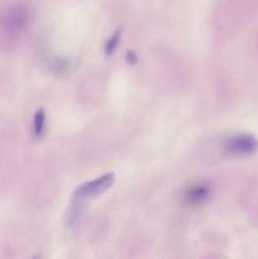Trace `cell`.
Masks as SVG:
<instances>
[{
	"mask_svg": "<svg viewBox=\"0 0 258 259\" xmlns=\"http://www.w3.org/2000/svg\"><path fill=\"white\" fill-rule=\"evenodd\" d=\"M33 131L35 137H42L46 131V114L42 109L37 110L33 120Z\"/></svg>",
	"mask_w": 258,
	"mask_h": 259,
	"instance_id": "cell-5",
	"label": "cell"
},
{
	"mask_svg": "<svg viewBox=\"0 0 258 259\" xmlns=\"http://www.w3.org/2000/svg\"><path fill=\"white\" fill-rule=\"evenodd\" d=\"M120 30H115L114 32V34L111 35V37H109V39L106 40L105 43V53L106 55H111V53L114 52V51L116 50V47H118L119 42H120Z\"/></svg>",
	"mask_w": 258,
	"mask_h": 259,
	"instance_id": "cell-6",
	"label": "cell"
},
{
	"mask_svg": "<svg viewBox=\"0 0 258 259\" xmlns=\"http://www.w3.org/2000/svg\"><path fill=\"white\" fill-rule=\"evenodd\" d=\"M114 181H115V175L105 174L94 181L85 182L80 187H77L73 194L72 204H71L70 211H68V222L75 223L81 217V211L85 206L86 200L105 192L106 190L113 186Z\"/></svg>",
	"mask_w": 258,
	"mask_h": 259,
	"instance_id": "cell-2",
	"label": "cell"
},
{
	"mask_svg": "<svg viewBox=\"0 0 258 259\" xmlns=\"http://www.w3.org/2000/svg\"><path fill=\"white\" fill-rule=\"evenodd\" d=\"M30 20V10L25 4H15L0 14V39L12 43L27 29Z\"/></svg>",
	"mask_w": 258,
	"mask_h": 259,
	"instance_id": "cell-1",
	"label": "cell"
},
{
	"mask_svg": "<svg viewBox=\"0 0 258 259\" xmlns=\"http://www.w3.org/2000/svg\"><path fill=\"white\" fill-rule=\"evenodd\" d=\"M210 195L211 191L209 186L204 184H196L186 190L185 199L190 205H201L210 199Z\"/></svg>",
	"mask_w": 258,
	"mask_h": 259,
	"instance_id": "cell-4",
	"label": "cell"
},
{
	"mask_svg": "<svg viewBox=\"0 0 258 259\" xmlns=\"http://www.w3.org/2000/svg\"><path fill=\"white\" fill-rule=\"evenodd\" d=\"M225 148L235 154L249 153L255 148V142L249 136H235L228 139Z\"/></svg>",
	"mask_w": 258,
	"mask_h": 259,
	"instance_id": "cell-3",
	"label": "cell"
}]
</instances>
